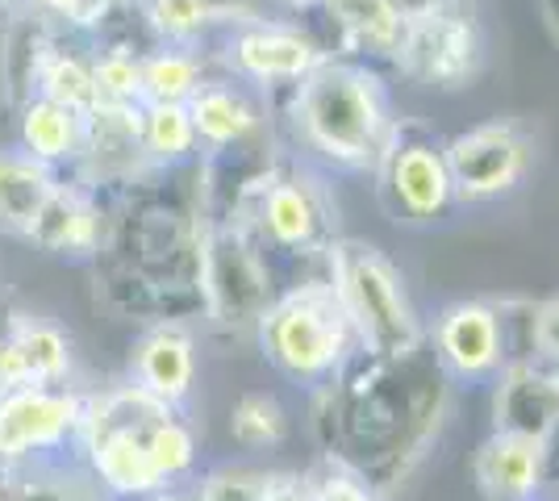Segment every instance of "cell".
<instances>
[{"label": "cell", "mask_w": 559, "mask_h": 501, "mask_svg": "<svg viewBox=\"0 0 559 501\" xmlns=\"http://www.w3.org/2000/svg\"><path fill=\"white\" fill-rule=\"evenodd\" d=\"M389 192H393L396 210L414 222H435L451 205L455 184H451V167L447 155L426 143H401L389 146Z\"/></svg>", "instance_id": "10"}, {"label": "cell", "mask_w": 559, "mask_h": 501, "mask_svg": "<svg viewBox=\"0 0 559 501\" xmlns=\"http://www.w3.org/2000/svg\"><path fill=\"white\" fill-rule=\"evenodd\" d=\"M543 439L497 430L476 452V480L489 501H531L543 480Z\"/></svg>", "instance_id": "11"}, {"label": "cell", "mask_w": 559, "mask_h": 501, "mask_svg": "<svg viewBox=\"0 0 559 501\" xmlns=\"http://www.w3.org/2000/svg\"><path fill=\"white\" fill-rule=\"evenodd\" d=\"M29 4H38V13L47 17H68V22H96L109 9V0H29Z\"/></svg>", "instance_id": "29"}, {"label": "cell", "mask_w": 559, "mask_h": 501, "mask_svg": "<svg viewBox=\"0 0 559 501\" xmlns=\"http://www.w3.org/2000/svg\"><path fill=\"white\" fill-rule=\"evenodd\" d=\"M88 402L59 384H25L0 393V468H17L43 452L80 439Z\"/></svg>", "instance_id": "5"}, {"label": "cell", "mask_w": 559, "mask_h": 501, "mask_svg": "<svg viewBox=\"0 0 559 501\" xmlns=\"http://www.w3.org/2000/svg\"><path fill=\"white\" fill-rule=\"evenodd\" d=\"M297 126L305 143L343 167L380 164L393 146L384 88L359 68L318 63L305 80H297Z\"/></svg>", "instance_id": "1"}, {"label": "cell", "mask_w": 559, "mask_h": 501, "mask_svg": "<svg viewBox=\"0 0 559 501\" xmlns=\"http://www.w3.org/2000/svg\"><path fill=\"white\" fill-rule=\"evenodd\" d=\"M439 359L460 377V381H485L501 368V322L485 301H460L439 318Z\"/></svg>", "instance_id": "8"}, {"label": "cell", "mask_w": 559, "mask_h": 501, "mask_svg": "<svg viewBox=\"0 0 559 501\" xmlns=\"http://www.w3.org/2000/svg\"><path fill=\"white\" fill-rule=\"evenodd\" d=\"M34 96H50L59 105H68L75 114H93L96 105V80L93 68L75 55H63V50L47 47L43 55V68H38V84H34Z\"/></svg>", "instance_id": "21"}, {"label": "cell", "mask_w": 559, "mask_h": 501, "mask_svg": "<svg viewBox=\"0 0 559 501\" xmlns=\"http://www.w3.org/2000/svg\"><path fill=\"white\" fill-rule=\"evenodd\" d=\"M139 139L142 151L155 159H185L188 151L197 146V126L188 105L176 100H146L139 118Z\"/></svg>", "instance_id": "20"}, {"label": "cell", "mask_w": 559, "mask_h": 501, "mask_svg": "<svg viewBox=\"0 0 559 501\" xmlns=\"http://www.w3.org/2000/svg\"><path fill=\"white\" fill-rule=\"evenodd\" d=\"M230 63L247 80H305L322 59V50L313 47V38H305L301 29L288 25H247L242 34L230 38Z\"/></svg>", "instance_id": "9"}, {"label": "cell", "mask_w": 559, "mask_h": 501, "mask_svg": "<svg viewBox=\"0 0 559 501\" xmlns=\"http://www.w3.org/2000/svg\"><path fill=\"white\" fill-rule=\"evenodd\" d=\"M259 501H313L309 485H301L297 477H267Z\"/></svg>", "instance_id": "31"}, {"label": "cell", "mask_w": 559, "mask_h": 501, "mask_svg": "<svg viewBox=\"0 0 559 501\" xmlns=\"http://www.w3.org/2000/svg\"><path fill=\"white\" fill-rule=\"evenodd\" d=\"M0 393H4V384H0Z\"/></svg>", "instance_id": "34"}, {"label": "cell", "mask_w": 559, "mask_h": 501, "mask_svg": "<svg viewBox=\"0 0 559 501\" xmlns=\"http://www.w3.org/2000/svg\"><path fill=\"white\" fill-rule=\"evenodd\" d=\"M134 377H139V389L159 397L164 406H180L192 389V377H197L192 338L180 326L151 331L134 351Z\"/></svg>", "instance_id": "12"}, {"label": "cell", "mask_w": 559, "mask_h": 501, "mask_svg": "<svg viewBox=\"0 0 559 501\" xmlns=\"http://www.w3.org/2000/svg\"><path fill=\"white\" fill-rule=\"evenodd\" d=\"M22 151H29L34 159L59 167L80 159L84 151V134H88V114H75L68 105L50 100V96H29L22 105Z\"/></svg>", "instance_id": "15"}, {"label": "cell", "mask_w": 559, "mask_h": 501, "mask_svg": "<svg viewBox=\"0 0 559 501\" xmlns=\"http://www.w3.org/2000/svg\"><path fill=\"white\" fill-rule=\"evenodd\" d=\"M401 68L421 80L455 88L476 72L480 59V29L464 0H430L405 17V34L396 43Z\"/></svg>", "instance_id": "4"}, {"label": "cell", "mask_w": 559, "mask_h": 501, "mask_svg": "<svg viewBox=\"0 0 559 501\" xmlns=\"http://www.w3.org/2000/svg\"><path fill=\"white\" fill-rule=\"evenodd\" d=\"M309 493H313V501H376L359 480L347 477V473H334V468H330L326 477L313 480Z\"/></svg>", "instance_id": "28"}, {"label": "cell", "mask_w": 559, "mask_h": 501, "mask_svg": "<svg viewBox=\"0 0 559 501\" xmlns=\"http://www.w3.org/2000/svg\"><path fill=\"white\" fill-rule=\"evenodd\" d=\"M25 239L50 255H88L100 239V217L84 192L59 184L43 214L34 217V226L25 230Z\"/></svg>", "instance_id": "14"}, {"label": "cell", "mask_w": 559, "mask_h": 501, "mask_svg": "<svg viewBox=\"0 0 559 501\" xmlns=\"http://www.w3.org/2000/svg\"><path fill=\"white\" fill-rule=\"evenodd\" d=\"M93 80L100 105H134V100H142V63L126 50H105L93 63Z\"/></svg>", "instance_id": "25"}, {"label": "cell", "mask_w": 559, "mask_h": 501, "mask_svg": "<svg viewBox=\"0 0 559 501\" xmlns=\"http://www.w3.org/2000/svg\"><path fill=\"white\" fill-rule=\"evenodd\" d=\"M326 9L350 47L372 55H393L409 17L401 0H326Z\"/></svg>", "instance_id": "18"}, {"label": "cell", "mask_w": 559, "mask_h": 501, "mask_svg": "<svg viewBox=\"0 0 559 501\" xmlns=\"http://www.w3.org/2000/svg\"><path fill=\"white\" fill-rule=\"evenodd\" d=\"M71 372L68 334L50 326L47 318L17 313L9 331L0 334V384L25 389V384H59Z\"/></svg>", "instance_id": "7"}, {"label": "cell", "mask_w": 559, "mask_h": 501, "mask_svg": "<svg viewBox=\"0 0 559 501\" xmlns=\"http://www.w3.org/2000/svg\"><path fill=\"white\" fill-rule=\"evenodd\" d=\"M230 434L242 448H276L288 434V414L276 397L267 393H247L238 406L230 409Z\"/></svg>", "instance_id": "23"}, {"label": "cell", "mask_w": 559, "mask_h": 501, "mask_svg": "<svg viewBox=\"0 0 559 501\" xmlns=\"http://www.w3.org/2000/svg\"><path fill=\"white\" fill-rule=\"evenodd\" d=\"M0 485H9V468H0ZM17 489H0V501H13Z\"/></svg>", "instance_id": "33"}, {"label": "cell", "mask_w": 559, "mask_h": 501, "mask_svg": "<svg viewBox=\"0 0 559 501\" xmlns=\"http://www.w3.org/2000/svg\"><path fill=\"white\" fill-rule=\"evenodd\" d=\"M185 105L192 114V126H197V139H205L210 146L242 143L247 134L259 130L255 105L242 93H234L230 84H201Z\"/></svg>", "instance_id": "16"}, {"label": "cell", "mask_w": 559, "mask_h": 501, "mask_svg": "<svg viewBox=\"0 0 559 501\" xmlns=\"http://www.w3.org/2000/svg\"><path fill=\"white\" fill-rule=\"evenodd\" d=\"M146 452L155 460L159 477L171 485V480H180L192 473V464H197V439H192V430L167 409L164 418L146 430Z\"/></svg>", "instance_id": "24"}, {"label": "cell", "mask_w": 559, "mask_h": 501, "mask_svg": "<svg viewBox=\"0 0 559 501\" xmlns=\"http://www.w3.org/2000/svg\"><path fill=\"white\" fill-rule=\"evenodd\" d=\"M146 501H197V493H155V498H146Z\"/></svg>", "instance_id": "32"}, {"label": "cell", "mask_w": 559, "mask_h": 501, "mask_svg": "<svg viewBox=\"0 0 559 501\" xmlns=\"http://www.w3.org/2000/svg\"><path fill=\"white\" fill-rule=\"evenodd\" d=\"M259 334L272 363L297 381H318L334 372L355 338L334 285H305L280 297L272 310L259 313Z\"/></svg>", "instance_id": "3"}, {"label": "cell", "mask_w": 559, "mask_h": 501, "mask_svg": "<svg viewBox=\"0 0 559 501\" xmlns=\"http://www.w3.org/2000/svg\"><path fill=\"white\" fill-rule=\"evenodd\" d=\"M263 473H251V468H222L213 473L201 489H197V501H259L263 493Z\"/></svg>", "instance_id": "27"}, {"label": "cell", "mask_w": 559, "mask_h": 501, "mask_svg": "<svg viewBox=\"0 0 559 501\" xmlns=\"http://www.w3.org/2000/svg\"><path fill=\"white\" fill-rule=\"evenodd\" d=\"M330 267H334V293L347 310L355 338H364V347H372L376 356H409L421 331L393 263L376 247L338 242L330 247Z\"/></svg>", "instance_id": "2"}, {"label": "cell", "mask_w": 559, "mask_h": 501, "mask_svg": "<svg viewBox=\"0 0 559 501\" xmlns=\"http://www.w3.org/2000/svg\"><path fill=\"white\" fill-rule=\"evenodd\" d=\"M443 155L451 167V184L464 201L501 196L518 189V180L531 171V143L506 121H489L451 139Z\"/></svg>", "instance_id": "6"}, {"label": "cell", "mask_w": 559, "mask_h": 501, "mask_svg": "<svg viewBox=\"0 0 559 501\" xmlns=\"http://www.w3.org/2000/svg\"><path fill=\"white\" fill-rule=\"evenodd\" d=\"M497 414L506 418L501 430H518V434L543 439L551 430V418H556V381L538 377L531 368H518V372H510V384L501 389Z\"/></svg>", "instance_id": "19"}, {"label": "cell", "mask_w": 559, "mask_h": 501, "mask_svg": "<svg viewBox=\"0 0 559 501\" xmlns=\"http://www.w3.org/2000/svg\"><path fill=\"white\" fill-rule=\"evenodd\" d=\"M259 222L280 247H309L322 230V205H318L313 189L301 180H276L263 192Z\"/></svg>", "instance_id": "17"}, {"label": "cell", "mask_w": 559, "mask_h": 501, "mask_svg": "<svg viewBox=\"0 0 559 501\" xmlns=\"http://www.w3.org/2000/svg\"><path fill=\"white\" fill-rule=\"evenodd\" d=\"M535 343H538V351H543V356L559 363V297H556V301H547V306L538 310Z\"/></svg>", "instance_id": "30"}, {"label": "cell", "mask_w": 559, "mask_h": 501, "mask_svg": "<svg viewBox=\"0 0 559 501\" xmlns=\"http://www.w3.org/2000/svg\"><path fill=\"white\" fill-rule=\"evenodd\" d=\"M213 0H146V17L151 25L171 38V43H188L197 38L205 25L213 22Z\"/></svg>", "instance_id": "26"}, {"label": "cell", "mask_w": 559, "mask_h": 501, "mask_svg": "<svg viewBox=\"0 0 559 501\" xmlns=\"http://www.w3.org/2000/svg\"><path fill=\"white\" fill-rule=\"evenodd\" d=\"M201 88V63L185 50H159L142 59V100H176L185 105Z\"/></svg>", "instance_id": "22"}, {"label": "cell", "mask_w": 559, "mask_h": 501, "mask_svg": "<svg viewBox=\"0 0 559 501\" xmlns=\"http://www.w3.org/2000/svg\"><path fill=\"white\" fill-rule=\"evenodd\" d=\"M55 189V167L34 159L22 146H0V230L25 235Z\"/></svg>", "instance_id": "13"}]
</instances>
